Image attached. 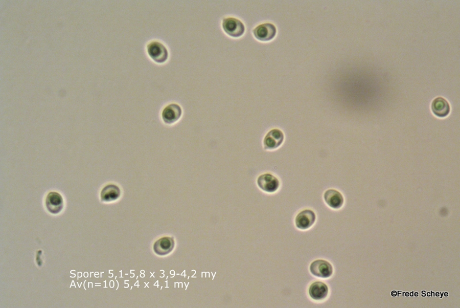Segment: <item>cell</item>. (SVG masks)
Here are the masks:
<instances>
[{
  "label": "cell",
  "mask_w": 460,
  "mask_h": 308,
  "mask_svg": "<svg viewBox=\"0 0 460 308\" xmlns=\"http://www.w3.org/2000/svg\"><path fill=\"white\" fill-rule=\"evenodd\" d=\"M147 52L150 57L156 63H163L168 60V49L158 41H153L147 45Z\"/></svg>",
  "instance_id": "6da1fadb"
},
{
  "label": "cell",
  "mask_w": 460,
  "mask_h": 308,
  "mask_svg": "<svg viewBox=\"0 0 460 308\" xmlns=\"http://www.w3.org/2000/svg\"><path fill=\"white\" fill-rule=\"evenodd\" d=\"M223 29L232 37L239 38L245 33V27L243 23L236 18H225L222 23Z\"/></svg>",
  "instance_id": "7a4b0ae2"
},
{
  "label": "cell",
  "mask_w": 460,
  "mask_h": 308,
  "mask_svg": "<svg viewBox=\"0 0 460 308\" xmlns=\"http://www.w3.org/2000/svg\"><path fill=\"white\" fill-rule=\"evenodd\" d=\"M310 272L315 277L328 278L333 273V268L329 261L325 260H316L312 262L310 267Z\"/></svg>",
  "instance_id": "3957f363"
},
{
  "label": "cell",
  "mask_w": 460,
  "mask_h": 308,
  "mask_svg": "<svg viewBox=\"0 0 460 308\" xmlns=\"http://www.w3.org/2000/svg\"><path fill=\"white\" fill-rule=\"evenodd\" d=\"M258 186L265 192L273 193L279 189V179L270 173L261 174L257 179Z\"/></svg>",
  "instance_id": "277c9868"
},
{
  "label": "cell",
  "mask_w": 460,
  "mask_h": 308,
  "mask_svg": "<svg viewBox=\"0 0 460 308\" xmlns=\"http://www.w3.org/2000/svg\"><path fill=\"white\" fill-rule=\"evenodd\" d=\"M284 140V135L282 130L278 129V128L271 130L264 138V148L267 150L277 149L283 144Z\"/></svg>",
  "instance_id": "5b68a950"
},
{
  "label": "cell",
  "mask_w": 460,
  "mask_h": 308,
  "mask_svg": "<svg viewBox=\"0 0 460 308\" xmlns=\"http://www.w3.org/2000/svg\"><path fill=\"white\" fill-rule=\"evenodd\" d=\"M253 33L258 40L266 42L275 37L277 30L273 24H265L257 26Z\"/></svg>",
  "instance_id": "8992f818"
},
{
  "label": "cell",
  "mask_w": 460,
  "mask_h": 308,
  "mask_svg": "<svg viewBox=\"0 0 460 308\" xmlns=\"http://www.w3.org/2000/svg\"><path fill=\"white\" fill-rule=\"evenodd\" d=\"M182 109L177 104H170L165 107L162 113V118L165 123L171 125L177 122L182 116Z\"/></svg>",
  "instance_id": "52a82bcc"
},
{
  "label": "cell",
  "mask_w": 460,
  "mask_h": 308,
  "mask_svg": "<svg viewBox=\"0 0 460 308\" xmlns=\"http://www.w3.org/2000/svg\"><path fill=\"white\" fill-rule=\"evenodd\" d=\"M45 206L50 213L57 214L63 208V200L57 192H50L45 199Z\"/></svg>",
  "instance_id": "ba28073f"
},
{
  "label": "cell",
  "mask_w": 460,
  "mask_h": 308,
  "mask_svg": "<svg viewBox=\"0 0 460 308\" xmlns=\"http://www.w3.org/2000/svg\"><path fill=\"white\" fill-rule=\"evenodd\" d=\"M316 220V215L311 210H304L299 213L295 219V224L297 228L305 230L309 229Z\"/></svg>",
  "instance_id": "9c48e42d"
},
{
  "label": "cell",
  "mask_w": 460,
  "mask_h": 308,
  "mask_svg": "<svg viewBox=\"0 0 460 308\" xmlns=\"http://www.w3.org/2000/svg\"><path fill=\"white\" fill-rule=\"evenodd\" d=\"M431 111L439 118H445L450 112V106L448 101L442 97L436 98L432 101L431 105Z\"/></svg>",
  "instance_id": "30bf717a"
},
{
  "label": "cell",
  "mask_w": 460,
  "mask_h": 308,
  "mask_svg": "<svg viewBox=\"0 0 460 308\" xmlns=\"http://www.w3.org/2000/svg\"><path fill=\"white\" fill-rule=\"evenodd\" d=\"M324 200L326 203L334 209L341 208L344 203V199L341 193L334 189H330L325 192Z\"/></svg>",
  "instance_id": "8fae6325"
},
{
  "label": "cell",
  "mask_w": 460,
  "mask_h": 308,
  "mask_svg": "<svg viewBox=\"0 0 460 308\" xmlns=\"http://www.w3.org/2000/svg\"><path fill=\"white\" fill-rule=\"evenodd\" d=\"M329 288L327 285L321 282L317 281L313 283L309 288V295L315 300H321L328 295Z\"/></svg>",
  "instance_id": "7c38bea8"
},
{
  "label": "cell",
  "mask_w": 460,
  "mask_h": 308,
  "mask_svg": "<svg viewBox=\"0 0 460 308\" xmlns=\"http://www.w3.org/2000/svg\"><path fill=\"white\" fill-rule=\"evenodd\" d=\"M120 195H121L120 188L113 185L104 187L100 194L101 201L106 202L116 201L119 199Z\"/></svg>",
  "instance_id": "4fadbf2b"
},
{
  "label": "cell",
  "mask_w": 460,
  "mask_h": 308,
  "mask_svg": "<svg viewBox=\"0 0 460 308\" xmlns=\"http://www.w3.org/2000/svg\"><path fill=\"white\" fill-rule=\"evenodd\" d=\"M173 247V239L170 237H164L155 243L154 249L156 254L164 255L171 251Z\"/></svg>",
  "instance_id": "5bb4252c"
}]
</instances>
